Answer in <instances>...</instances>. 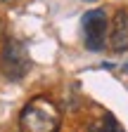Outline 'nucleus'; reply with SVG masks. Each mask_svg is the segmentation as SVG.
<instances>
[{
	"mask_svg": "<svg viewBox=\"0 0 128 132\" xmlns=\"http://www.w3.org/2000/svg\"><path fill=\"white\" fill-rule=\"evenodd\" d=\"M83 36L90 52H100L107 47L109 38V16L104 10H90L83 14Z\"/></svg>",
	"mask_w": 128,
	"mask_h": 132,
	"instance_id": "3",
	"label": "nucleus"
},
{
	"mask_svg": "<svg viewBox=\"0 0 128 132\" xmlns=\"http://www.w3.org/2000/svg\"><path fill=\"white\" fill-rule=\"evenodd\" d=\"M62 113L57 104L47 97H36L22 109L19 127L22 132H59Z\"/></svg>",
	"mask_w": 128,
	"mask_h": 132,
	"instance_id": "1",
	"label": "nucleus"
},
{
	"mask_svg": "<svg viewBox=\"0 0 128 132\" xmlns=\"http://www.w3.org/2000/svg\"><path fill=\"white\" fill-rule=\"evenodd\" d=\"M0 71L10 80H22L31 71V57L22 40H17V38L5 40L3 50H0Z\"/></svg>",
	"mask_w": 128,
	"mask_h": 132,
	"instance_id": "2",
	"label": "nucleus"
},
{
	"mask_svg": "<svg viewBox=\"0 0 128 132\" xmlns=\"http://www.w3.org/2000/svg\"><path fill=\"white\" fill-rule=\"evenodd\" d=\"M0 3H17V0H0Z\"/></svg>",
	"mask_w": 128,
	"mask_h": 132,
	"instance_id": "6",
	"label": "nucleus"
},
{
	"mask_svg": "<svg viewBox=\"0 0 128 132\" xmlns=\"http://www.w3.org/2000/svg\"><path fill=\"white\" fill-rule=\"evenodd\" d=\"M109 45L114 52H128V12L126 10H119L111 19Z\"/></svg>",
	"mask_w": 128,
	"mask_h": 132,
	"instance_id": "4",
	"label": "nucleus"
},
{
	"mask_svg": "<svg viewBox=\"0 0 128 132\" xmlns=\"http://www.w3.org/2000/svg\"><path fill=\"white\" fill-rule=\"evenodd\" d=\"M90 3H93V0H90Z\"/></svg>",
	"mask_w": 128,
	"mask_h": 132,
	"instance_id": "7",
	"label": "nucleus"
},
{
	"mask_svg": "<svg viewBox=\"0 0 128 132\" xmlns=\"http://www.w3.org/2000/svg\"><path fill=\"white\" fill-rule=\"evenodd\" d=\"M90 132H123V130L119 127V123H116L114 116H104V120H102V123L90 125Z\"/></svg>",
	"mask_w": 128,
	"mask_h": 132,
	"instance_id": "5",
	"label": "nucleus"
}]
</instances>
